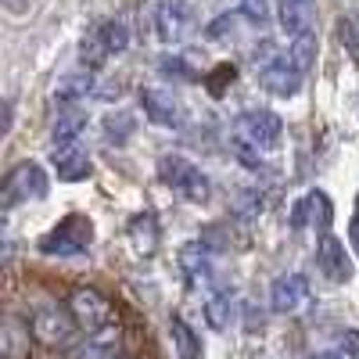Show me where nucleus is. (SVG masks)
<instances>
[{"mask_svg": "<svg viewBox=\"0 0 359 359\" xmlns=\"http://www.w3.org/2000/svg\"><path fill=\"white\" fill-rule=\"evenodd\" d=\"M230 29H233V15H219V18H216L212 25H208V29H205V33H208V36H212V40H216V36H223V33H230Z\"/></svg>", "mask_w": 359, "mask_h": 359, "instance_id": "obj_33", "label": "nucleus"}, {"mask_svg": "<svg viewBox=\"0 0 359 359\" xmlns=\"http://www.w3.org/2000/svg\"><path fill=\"white\" fill-rule=\"evenodd\" d=\"M47 191H50L47 169L40 162H33V158H25L4 176V208H15V205H22L29 198L40 201V198H47Z\"/></svg>", "mask_w": 359, "mask_h": 359, "instance_id": "obj_5", "label": "nucleus"}, {"mask_svg": "<svg viewBox=\"0 0 359 359\" xmlns=\"http://www.w3.org/2000/svg\"><path fill=\"white\" fill-rule=\"evenodd\" d=\"M126 237H130V245H133V252L137 255H155V248H158V223H155V216L151 212H137L130 223H126Z\"/></svg>", "mask_w": 359, "mask_h": 359, "instance_id": "obj_16", "label": "nucleus"}, {"mask_svg": "<svg viewBox=\"0 0 359 359\" xmlns=\"http://www.w3.org/2000/svg\"><path fill=\"white\" fill-rule=\"evenodd\" d=\"M291 62L302 69V72H309L313 69V57H316V36L313 33H302V36H294V43H291Z\"/></svg>", "mask_w": 359, "mask_h": 359, "instance_id": "obj_25", "label": "nucleus"}, {"mask_svg": "<svg viewBox=\"0 0 359 359\" xmlns=\"http://www.w3.org/2000/svg\"><path fill=\"white\" fill-rule=\"evenodd\" d=\"M4 8L11 15H22V11H29V0H4Z\"/></svg>", "mask_w": 359, "mask_h": 359, "instance_id": "obj_37", "label": "nucleus"}, {"mask_svg": "<svg viewBox=\"0 0 359 359\" xmlns=\"http://www.w3.org/2000/svg\"><path fill=\"white\" fill-rule=\"evenodd\" d=\"M140 108L162 130H176L180 126V101L169 94V90H158V86L140 90Z\"/></svg>", "mask_w": 359, "mask_h": 359, "instance_id": "obj_12", "label": "nucleus"}, {"mask_svg": "<svg viewBox=\"0 0 359 359\" xmlns=\"http://www.w3.org/2000/svg\"><path fill=\"white\" fill-rule=\"evenodd\" d=\"M194 15L191 8L184 4V0H165V4L158 8V36L165 43H176V40H184V33L191 29Z\"/></svg>", "mask_w": 359, "mask_h": 359, "instance_id": "obj_13", "label": "nucleus"}, {"mask_svg": "<svg viewBox=\"0 0 359 359\" xmlns=\"http://www.w3.org/2000/svg\"><path fill=\"white\" fill-rule=\"evenodd\" d=\"M115 359H118V355H115Z\"/></svg>", "mask_w": 359, "mask_h": 359, "instance_id": "obj_40", "label": "nucleus"}, {"mask_svg": "<svg viewBox=\"0 0 359 359\" xmlns=\"http://www.w3.org/2000/svg\"><path fill=\"white\" fill-rule=\"evenodd\" d=\"M169 334H172V348H176L180 359H198L201 355V338L191 331V323L184 316L169 320Z\"/></svg>", "mask_w": 359, "mask_h": 359, "instance_id": "obj_20", "label": "nucleus"}, {"mask_svg": "<svg viewBox=\"0 0 359 359\" xmlns=\"http://www.w3.org/2000/svg\"><path fill=\"white\" fill-rule=\"evenodd\" d=\"M309 280L302 273H284L273 280V287H269V306H273V313L280 316H294L302 313L306 302H309Z\"/></svg>", "mask_w": 359, "mask_h": 359, "instance_id": "obj_8", "label": "nucleus"}, {"mask_svg": "<svg viewBox=\"0 0 359 359\" xmlns=\"http://www.w3.org/2000/svg\"><path fill=\"white\" fill-rule=\"evenodd\" d=\"M33 323L18 320L15 313L4 316V323H0V355L4 359H29V352H33Z\"/></svg>", "mask_w": 359, "mask_h": 359, "instance_id": "obj_11", "label": "nucleus"}, {"mask_svg": "<svg viewBox=\"0 0 359 359\" xmlns=\"http://www.w3.org/2000/svg\"><path fill=\"white\" fill-rule=\"evenodd\" d=\"M348 237H352V248L359 252V201H355V212H352V223H348Z\"/></svg>", "mask_w": 359, "mask_h": 359, "instance_id": "obj_35", "label": "nucleus"}, {"mask_svg": "<svg viewBox=\"0 0 359 359\" xmlns=\"http://www.w3.org/2000/svg\"><path fill=\"white\" fill-rule=\"evenodd\" d=\"M233 79H237V69L223 62V65H216L212 72L205 76V86H208V94H212V97H223L226 86H233Z\"/></svg>", "mask_w": 359, "mask_h": 359, "instance_id": "obj_27", "label": "nucleus"}, {"mask_svg": "<svg viewBox=\"0 0 359 359\" xmlns=\"http://www.w3.org/2000/svg\"><path fill=\"white\" fill-rule=\"evenodd\" d=\"M241 15L252 18L255 25L269 22V0H241Z\"/></svg>", "mask_w": 359, "mask_h": 359, "instance_id": "obj_29", "label": "nucleus"}, {"mask_svg": "<svg viewBox=\"0 0 359 359\" xmlns=\"http://www.w3.org/2000/svg\"><path fill=\"white\" fill-rule=\"evenodd\" d=\"M338 36H341V43H348V50L359 57V40H355V22H352V18H341V22H338Z\"/></svg>", "mask_w": 359, "mask_h": 359, "instance_id": "obj_31", "label": "nucleus"}, {"mask_svg": "<svg viewBox=\"0 0 359 359\" xmlns=\"http://www.w3.org/2000/svg\"><path fill=\"white\" fill-rule=\"evenodd\" d=\"M280 29L294 40L302 33H313V4H298V0H280Z\"/></svg>", "mask_w": 359, "mask_h": 359, "instance_id": "obj_19", "label": "nucleus"}, {"mask_svg": "<svg viewBox=\"0 0 359 359\" xmlns=\"http://www.w3.org/2000/svg\"><path fill=\"white\" fill-rule=\"evenodd\" d=\"M280 137H284V126L273 111L266 108H252L237 118V130H233V140L241 144H252L255 151H277L280 147Z\"/></svg>", "mask_w": 359, "mask_h": 359, "instance_id": "obj_6", "label": "nucleus"}, {"mask_svg": "<svg viewBox=\"0 0 359 359\" xmlns=\"http://www.w3.org/2000/svg\"><path fill=\"white\" fill-rule=\"evenodd\" d=\"M205 320H208V327L212 331H226L230 327V320H233V306H230V294H212L205 302Z\"/></svg>", "mask_w": 359, "mask_h": 359, "instance_id": "obj_21", "label": "nucleus"}, {"mask_svg": "<svg viewBox=\"0 0 359 359\" xmlns=\"http://www.w3.org/2000/svg\"><path fill=\"white\" fill-rule=\"evenodd\" d=\"M69 313L76 316V323L83 327L86 334H94V331H104V327L115 323V306L108 302V298L97 291V287H72L69 291Z\"/></svg>", "mask_w": 359, "mask_h": 359, "instance_id": "obj_4", "label": "nucleus"}, {"mask_svg": "<svg viewBox=\"0 0 359 359\" xmlns=\"http://www.w3.org/2000/svg\"><path fill=\"white\" fill-rule=\"evenodd\" d=\"M50 165L57 172V180H65V184H79V180L90 176V169H94V162H90V151L72 140V144H54L50 147Z\"/></svg>", "mask_w": 359, "mask_h": 359, "instance_id": "obj_9", "label": "nucleus"}, {"mask_svg": "<svg viewBox=\"0 0 359 359\" xmlns=\"http://www.w3.org/2000/svg\"><path fill=\"white\" fill-rule=\"evenodd\" d=\"M97 97H123V83H111V86H97Z\"/></svg>", "mask_w": 359, "mask_h": 359, "instance_id": "obj_36", "label": "nucleus"}, {"mask_svg": "<svg viewBox=\"0 0 359 359\" xmlns=\"http://www.w3.org/2000/svg\"><path fill=\"white\" fill-rule=\"evenodd\" d=\"M162 72H176V76H184V79H198V72L194 69H187L184 62H180V57H162Z\"/></svg>", "mask_w": 359, "mask_h": 359, "instance_id": "obj_32", "label": "nucleus"}, {"mask_svg": "<svg viewBox=\"0 0 359 359\" xmlns=\"http://www.w3.org/2000/svg\"><path fill=\"white\" fill-rule=\"evenodd\" d=\"M104 137H108V144H126L130 137H133V115L130 111H111L108 118H104Z\"/></svg>", "mask_w": 359, "mask_h": 359, "instance_id": "obj_24", "label": "nucleus"}, {"mask_svg": "<svg viewBox=\"0 0 359 359\" xmlns=\"http://www.w3.org/2000/svg\"><path fill=\"white\" fill-rule=\"evenodd\" d=\"M341 352H345L348 359H359V331H348V334L341 338Z\"/></svg>", "mask_w": 359, "mask_h": 359, "instance_id": "obj_34", "label": "nucleus"}, {"mask_svg": "<svg viewBox=\"0 0 359 359\" xmlns=\"http://www.w3.org/2000/svg\"><path fill=\"white\" fill-rule=\"evenodd\" d=\"M97 94V79L90 69H79V72H65L62 79L54 83V101H69V104H79L83 97Z\"/></svg>", "mask_w": 359, "mask_h": 359, "instance_id": "obj_15", "label": "nucleus"}, {"mask_svg": "<svg viewBox=\"0 0 359 359\" xmlns=\"http://www.w3.org/2000/svg\"><path fill=\"white\" fill-rule=\"evenodd\" d=\"M108 43L101 40V33H90L83 43H79V62H83V69H90V72H94V69H101L104 62H108Z\"/></svg>", "mask_w": 359, "mask_h": 359, "instance_id": "obj_22", "label": "nucleus"}, {"mask_svg": "<svg viewBox=\"0 0 359 359\" xmlns=\"http://www.w3.org/2000/svg\"><path fill=\"white\" fill-rule=\"evenodd\" d=\"M302 201H306L309 223H316L320 230H327V226H331V219H334V208H331V198H327L323 191H309Z\"/></svg>", "mask_w": 359, "mask_h": 359, "instance_id": "obj_23", "label": "nucleus"}, {"mask_svg": "<svg viewBox=\"0 0 359 359\" xmlns=\"http://www.w3.org/2000/svg\"><path fill=\"white\" fill-rule=\"evenodd\" d=\"M29 323H33V338L43 348H69L76 341V331H79V323L69 313V306H43V309L33 313Z\"/></svg>", "mask_w": 359, "mask_h": 359, "instance_id": "obj_3", "label": "nucleus"}, {"mask_svg": "<svg viewBox=\"0 0 359 359\" xmlns=\"http://www.w3.org/2000/svg\"><path fill=\"white\" fill-rule=\"evenodd\" d=\"M316 266H320V273L331 280V284H348L352 273H355V266H352V255L345 252V241L334 233H323L320 237V245H316Z\"/></svg>", "mask_w": 359, "mask_h": 359, "instance_id": "obj_7", "label": "nucleus"}, {"mask_svg": "<svg viewBox=\"0 0 359 359\" xmlns=\"http://www.w3.org/2000/svg\"><path fill=\"white\" fill-rule=\"evenodd\" d=\"M83 130H86V108L57 101V115H54V126H50L54 144H72V140H79Z\"/></svg>", "mask_w": 359, "mask_h": 359, "instance_id": "obj_14", "label": "nucleus"}, {"mask_svg": "<svg viewBox=\"0 0 359 359\" xmlns=\"http://www.w3.org/2000/svg\"><path fill=\"white\" fill-rule=\"evenodd\" d=\"M97 33H101V40L108 43V50H111V54H123V50L130 47V29H126L123 22H115V18H111V22H104V25L97 29Z\"/></svg>", "mask_w": 359, "mask_h": 359, "instance_id": "obj_26", "label": "nucleus"}, {"mask_svg": "<svg viewBox=\"0 0 359 359\" xmlns=\"http://www.w3.org/2000/svg\"><path fill=\"white\" fill-rule=\"evenodd\" d=\"M118 327H104V331H94L83 345L72 348V359H115V348H118Z\"/></svg>", "mask_w": 359, "mask_h": 359, "instance_id": "obj_18", "label": "nucleus"}, {"mask_svg": "<svg viewBox=\"0 0 359 359\" xmlns=\"http://www.w3.org/2000/svg\"><path fill=\"white\" fill-rule=\"evenodd\" d=\"M298 4H313V0H298Z\"/></svg>", "mask_w": 359, "mask_h": 359, "instance_id": "obj_39", "label": "nucleus"}, {"mask_svg": "<svg viewBox=\"0 0 359 359\" xmlns=\"http://www.w3.org/2000/svg\"><path fill=\"white\" fill-rule=\"evenodd\" d=\"M237 208H241V216H259V212H262V194L241 191V201H237Z\"/></svg>", "mask_w": 359, "mask_h": 359, "instance_id": "obj_30", "label": "nucleus"}, {"mask_svg": "<svg viewBox=\"0 0 359 359\" xmlns=\"http://www.w3.org/2000/svg\"><path fill=\"white\" fill-rule=\"evenodd\" d=\"M180 269L187 273L191 284H208V277H212V266H208V245L205 241H187L184 248H180Z\"/></svg>", "mask_w": 359, "mask_h": 359, "instance_id": "obj_17", "label": "nucleus"}, {"mask_svg": "<svg viewBox=\"0 0 359 359\" xmlns=\"http://www.w3.org/2000/svg\"><path fill=\"white\" fill-rule=\"evenodd\" d=\"M90 245H94V219L83 212H72L57 226H50L36 248L50 259H72V255H83Z\"/></svg>", "mask_w": 359, "mask_h": 359, "instance_id": "obj_1", "label": "nucleus"}, {"mask_svg": "<svg viewBox=\"0 0 359 359\" xmlns=\"http://www.w3.org/2000/svg\"><path fill=\"white\" fill-rule=\"evenodd\" d=\"M306 359H348L345 352H316V355H306Z\"/></svg>", "mask_w": 359, "mask_h": 359, "instance_id": "obj_38", "label": "nucleus"}, {"mask_svg": "<svg viewBox=\"0 0 359 359\" xmlns=\"http://www.w3.org/2000/svg\"><path fill=\"white\" fill-rule=\"evenodd\" d=\"M233 155H237V162H241L245 169H252V172H262L266 169V162L259 158V151L252 144H241V140H233Z\"/></svg>", "mask_w": 359, "mask_h": 359, "instance_id": "obj_28", "label": "nucleus"}, {"mask_svg": "<svg viewBox=\"0 0 359 359\" xmlns=\"http://www.w3.org/2000/svg\"><path fill=\"white\" fill-rule=\"evenodd\" d=\"M302 69H298L291 62V54H280L273 65H266L262 69V86H266V94H273V97H294L298 90H302Z\"/></svg>", "mask_w": 359, "mask_h": 359, "instance_id": "obj_10", "label": "nucleus"}, {"mask_svg": "<svg viewBox=\"0 0 359 359\" xmlns=\"http://www.w3.org/2000/svg\"><path fill=\"white\" fill-rule=\"evenodd\" d=\"M158 180H162L165 187H172L180 198L194 201V205H205L208 194H212L208 176H205L194 162H187L184 155H162V158H158Z\"/></svg>", "mask_w": 359, "mask_h": 359, "instance_id": "obj_2", "label": "nucleus"}]
</instances>
